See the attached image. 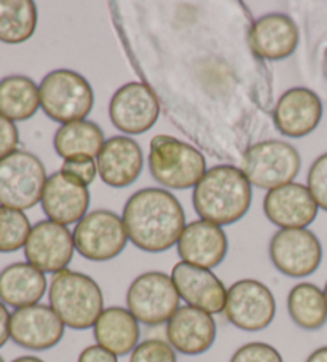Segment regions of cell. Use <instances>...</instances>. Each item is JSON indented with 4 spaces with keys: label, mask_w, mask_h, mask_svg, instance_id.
<instances>
[{
    "label": "cell",
    "mask_w": 327,
    "mask_h": 362,
    "mask_svg": "<svg viewBox=\"0 0 327 362\" xmlns=\"http://www.w3.org/2000/svg\"><path fill=\"white\" fill-rule=\"evenodd\" d=\"M122 219L130 241L144 252H166L179 243L185 212L179 199L165 189L137 190L123 208Z\"/></svg>",
    "instance_id": "obj_1"
},
{
    "label": "cell",
    "mask_w": 327,
    "mask_h": 362,
    "mask_svg": "<svg viewBox=\"0 0 327 362\" xmlns=\"http://www.w3.org/2000/svg\"><path fill=\"white\" fill-rule=\"evenodd\" d=\"M193 208L201 221L231 226L241 221L253 202V185L241 168L219 165L207 170L193 189Z\"/></svg>",
    "instance_id": "obj_2"
},
{
    "label": "cell",
    "mask_w": 327,
    "mask_h": 362,
    "mask_svg": "<svg viewBox=\"0 0 327 362\" xmlns=\"http://www.w3.org/2000/svg\"><path fill=\"white\" fill-rule=\"evenodd\" d=\"M48 300L66 327L74 330L94 327L105 310L103 289L96 281L69 268L53 274L48 287Z\"/></svg>",
    "instance_id": "obj_3"
},
{
    "label": "cell",
    "mask_w": 327,
    "mask_h": 362,
    "mask_svg": "<svg viewBox=\"0 0 327 362\" xmlns=\"http://www.w3.org/2000/svg\"><path fill=\"white\" fill-rule=\"evenodd\" d=\"M149 170L163 187L195 189L206 174V158L198 148L173 136L159 134L150 141Z\"/></svg>",
    "instance_id": "obj_4"
},
{
    "label": "cell",
    "mask_w": 327,
    "mask_h": 362,
    "mask_svg": "<svg viewBox=\"0 0 327 362\" xmlns=\"http://www.w3.org/2000/svg\"><path fill=\"white\" fill-rule=\"evenodd\" d=\"M40 107L56 123L86 120L94 105V93L88 80L71 69L47 74L39 85Z\"/></svg>",
    "instance_id": "obj_5"
},
{
    "label": "cell",
    "mask_w": 327,
    "mask_h": 362,
    "mask_svg": "<svg viewBox=\"0 0 327 362\" xmlns=\"http://www.w3.org/2000/svg\"><path fill=\"white\" fill-rule=\"evenodd\" d=\"M302 166L300 153L285 141H263L246 148L241 158V171L251 185L273 190L294 182Z\"/></svg>",
    "instance_id": "obj_6"
},
{
    "label": "cell",
    "mask_w": 327,
    "mask_h": 362,
    "mask_svg": "<svg viewBox=\"0 0 327 362\" xmlns=\"http://www.w3.org/2000/svg\"><path fill=\"white\" fill-rule=\"evenodd\" d=\"M47 170L37 155L16 151L0 161V206L26 211L42 202Z\"/></svg>",
    "instance_id": "obj_7"
},
{
    "label": "cell",
    "mask_w": 327,
    "mask_h": 362,
    "mask_svg": "<svg viewBox=\"0 0 327 362\" xmlns=\"http://www.w3.org/2000/svg\"><path fill=\"white\" fill-rule=\"evenodd\" d=\"M127 308L146 326L168 322L180 308V297L171 274L163 272L139 274L128 287Z\"/></svg>",
    "instance_id": "obj_8"
},
{
    "label": "cell",
    "mask_w": 327,
    "mask_h": 362,
    "mask_svg": "<svg viewBox=\"0 0 327 362\" xmlns=\"http://www.w3.org/2000/svg\"><path fill=\"white\" fill-rule=\"evenodd\" d=\"M72 235L75 251L91 262L114 260L130 241L122 217L107 209L88 212Z\"/></svg>",
    "instance_id": "obj_9"
},
{
    "label": "cell",
    "mask_w": 327,
    "mask_h": 362,
    "mask_svg": "<svg viewBox=\"0 0 327 362\" xmlns=\"http://www.w3.org/2000/svg\"><path fill=\"white\" fill-rule=\"evenodd\" d=\"M224 315L238 329L260 332L275 320L276 300L273 292L257 279L236 281L227 291Z\"/></svg>",
    "instance_id": "obj_10"
},
{
    "label": "cell",
    "mask_w": 327,
    "mask_h": 362,
    "mask_svg": "<svg viewBox=\"0 0 327 362\" xmlns=\"http://www.w3.org/2000/svg\"><path fill=\"white\" fill-rule=\"evenodd\" d=\"M270 260L289 278H306L318 270L323 246L318 236L306 228H280L268 246Z\"/></svg>",
    "instance_id": "obj_11"
},
{
    "label": "cell",
    "mask_w": 327,
    "mask_h": 362,
    "mask_svg": "<svg viewBox=\"0 0 327 362\" xmlns=\"http://www.w3.org/2000/svg\"><path fill=\"white\" fill-rule=\"evenodd\" d=\"M114 127L125 134H144L155 127L160 117L159 98L149 85L130 82L118 88L109 104Z\"/></svg>",
    "instance_id": "obj_12"
},
{
    "label": "cell",
    "mask_w": 327,
    "mask_h": 362,
    "mask_svg": "<svg viewBox=\"0 0 327 362\" xmlns=\"http://www.w3.org/2000/svg\"><path fill=\"white\" fill-rule=\"evenodd\" d=\"M74 235L67 226L50 219L37 222L24 246L26 262L43 273L56 274L67 270L74 259Z\"/></svg>",
    "instance_id": "obj_13"
},
{
    "label": "cell",
    "mask_w": 327,
    "mask_h": 362,
    "mask_svg": "<svg viewBox=\"0 0 327 362\" xmlns=\"http://www.w3.org/2000/svg\"><path fill=\"white\" fill-rule=\"evenodd\" d=\"M66 324L50 305L13 310L10 320V340L29 351H47L62 340Z\"/></svg>",
    "instance_id": "obj_14"
},
{
    "label": "cell",
    "mask_w": 327,
    "mask_h": 362,
    "mask_svg": "<svg viewBox=\"0 0 327 362\" xmlns=\"http://www.w3.org/2000/svg\"><path fill=\"white\" fill-rule=\"evenodd\" d=\"M90 189L64 171L48 177L42 195V209L50 221L72 226L79 223L90 209Z\"/></svg>",
    "instance_id": "obj_15"
},
{
    "label": "cell",
    "mask_w": 327,
    "mask_h": 362,
    "mask_svg": "<svg viewBox=\"0 0 327 362\" xmlns=\"http://www.w3.org/2000/svg\"><path fill=\"white\" fill-rule=\"evenodd\" d=\"M171 279L180 300H184L188 307L207 311L211 315L224 313L229 289L212 270L180 260L173 267Z\"/></svg>",
    "instance_id": "obj_16"
},
{
    "label": "cell",
    "mask_w": 327,
    "mask_h": 362,
    "mask_svg": "<svg viewBox=\"0 0 327 362\" xmlns=\"http://www.w3.org/2000/svg\"><path fill=\"white\" fill-rule=\"evenodd\" d=\"M323 118L319 96L305 86H295L282 95L273 110V122L282 136L300 139L311 134Z\"/></svg>",
    "instance_id": "obj_17"
},
{
    "label": "cell",
    "mask_w": 327,
    "mask_h": 362,
    "mask_svg": "<svg viewBox=\"0 0 327 362\" xmlns=\"http://www.w3.org/2000/svg\"><path fill=\"white\" fill-rule=\"evenodd\" d=\"M217 339V324L207 311L180 307L166 322V341L185 356H200L212 348Z\"/></svg>",
    "instance_id": "obj_18"
},
{
    "label": "cell",
    "mask_w": 327,
    "mask_h": 362,
    "mask_svg": "<svg viewBox=\"0 0 327 362\" xmlns=\"http://www.w3.org/2000/svg\"><path fill=\"white\" fill-rule=\"evenodd\" d=\"M318 204L308 187L291 182L268 190L263 198V212L280 228H306L318 216Z\"/></svg>",
    "instance_id": "obj_19"
},
{
    "label": "cell",
    "mask_w": 327,
    "mask_h": 362,
    "mask_svg": "<svg viewBox=\"0 0 327 362\" xmlns=\"http://www.w3.org/2000/svg\"><path fill=\"white\" fill-rule=\"evenodd\" d=\"M98 176L105 185L125 189L139 179L144 168V153L133 137L114 136L107 139L96 158Z\"/></svg>",
    "instance_id": "obj_20"
},
{
    "label": "cell",
    "mask_w": 327,
    "mask_h": 362,
    "mask_svg": "<svg viewBox=\"0 0 327 362\" xmlns=\"http://www.w3.org/2000/svg\"><path fill=\"white\" fill-rule=\"evenodd\" d=\"M182 262L212 270L222 264L229 254V238L224 228L207 221L187 223L178 243Z\"/></svg>",
    "instance_id": "obj_21"
},
{
    "label": "cell",
    "mask_w": 327,
    "mask_h": 362,
    "mask_svg": "<svg viewBox=\"0 0 327 362\" xmlns=\"http://www.w3.org/2000/svg\"><path fill=\"white\" fill-rule=\"evenodd\" d=\"M249 47L259 59L282 61L299 47V28L291 16L268 13L254 21L249 30Z\"/></svg>",
    "instance_id": "obj_22"
},
{
    "label": "cell",
    "mask_w": 327,
    "mask_h": 362,
    "mask_svg": "<svg viewBox=\"0 0 327 362\" xmlns=\"http://www.w3.org/2000/svg\"><path fill=\"white\" fill-rule=\"evenodd\" d=\"M48 291L45 273L29 262H15L0 272V302L18 310L39 303Z\"/></svg>",
    "instance_id": "obj_23"
},
{
    "label": "cell",
    "mask_w": 327,
    "mask_h": 362,
    "mask_svg": "<svg viewBox=\"0 0 327 362\" xmlns=\"http://www.w3.org/2000/svg\"><path fill=\"white\" fill-rule=\"evenodd\" d=\"M139 324L128 308L109 307L94 324V340L115 356L131 354L141 343Z\"/></svg>",
    "instance_id": "obj_24"
},
{
    "label": "cell",
    "mask_w": 327,
    "mask_h": 362,
    "mask_svg": "<svg viewBox=\"0 0 327 362\" xmlns=\"http://www.w3.org/2000/svg\"><path fill=\"white\" fill-rule=\"evenodd\" d=\"M104 144V131L90 120L61 124L53 137L54 151L62 160L98 158Z\"/></svg>",
    "instance_id": "obj_25"
},
{
    "label": "cell",
    "mask_w": 327,
    "mask_h": 362,
    "mask_svg": "<svg viewBox=\"0 0 327 362\" xmlns=\"http://www.w3.org/2000/svg\"><path fill=\"white\" fill-rule=\"evenodd\" d=\"M40 109V90L26 76H8L0 80V115L11 122H26Z\"/></svg>",
    "instance_id": "obj_26"
},
{
    "label": "cell",
    "mask_w": 327,
    "mask_h": 362,
    "mask_svg": "<svg viewBox=\"0 0 327 362\" xmlns=\"http://www.w3.org/2000/svg\"><path fill=\"white\" fill-rule=\"evenodd\" d=\"M287 311L295 326L318 330L327 322L324 291L313 283L295 284L287 296Z\"/></svg>",
    "instance_id": "obj_27"
},
{
    "label": "cell",
    "mask_w": 327,
    "mask_h": 362,
    "mask_svg": "<svg viewBox=\"0 0 327 362\" xmlns=\"http://www.w3.org/2000/svg\"><path fill=\"white\" fill-rule=\"evenodd\" d=\"M39 13L33 0H0V42H28L34 35Z\"/></svg>",
    "instance_id": "obj_28"
},
{
    "label": "cell",
    "mask_w": 327,
    "mask_h": 362,
    "mask_svg": "<svg viewBox=\"0 0 327 362\" xmlns=\"http://www.w3.org/2000/svg\"><path fill=\"white\" fill-rule=\"evenodd\" d=\"M33 226L20 209L0 206V254L16 252L26 246Z\"/></svg>",
    "instance_id": "obj_29"
},
{
    "label": "cell",
    "mask_w": 327,
    "mask_h": 362,
    "mask_svg": "<svg viewBox=\"0 0 327 362\" xmlns=\"http://www.w3.org/2000/svg\"><path fill=\"white\" fill-rule=\"evenodd\" d=\"M130 362H178L176 349L168 341L160 339H149L141 341L133 353Z\"/></svg>",
    "instance_id": "obj_30"
},
{
    "label": "cell",
    "mask_w": 327,
    "mask_h": 362,
    "mask_svg": "<svg viewBox=\"0 0 327 362\" xmlns=\"http://www.w3.org/2000/svg\"><path fill=\"white\" fill-rule=\"evenodd\" d=\"M308 190L316 202L318 208L327 212V153L313 161V165L308 171Z\"/></svg>",
    "instance_id": "obj_31"
},
{
    "label": "cell",
    "mask_w": 327,
    "mask_h": 362,
    "mask_svg": "<svg viewBox=\"0 0 327 362\" xmlns=\"http://www.w3.org/2000/svg\"><path fill=\"white\" fill-rule=\"evenodd\" d=\"M230 362H285L275 346L263 341H251L236 349Z\"/></svg>",
    "instance_id": "obj_32"
},
{
    "label": "cell",
    "mask_w": 327,
    "mask_h": 362,
    "mask_svg": "<svg viewBox=\"0 0 327 362\" xmlns=\"http://www.w3.org/2000/svg\"><path fill=\"white\" fill-rule=\"evenodd\" d=\"M61 171L71 174V176L77 177L85 185L90 187L98 176V165L94 158H72L64 160Z\"/></svg>",
    "instance_id": "obj_33"
},
{
    "label": "cell",
    "mask_w": 327,
    "mask_h": 362,
    "mask_svg": "<svg viewBox=\"0 0 327 362\" xmlns=\"http://www.w3.org/2000/svg\"><path fill=\"white\" fill-rule=\"evenodd\" d=\"M20 146V131L15 122L0 115V161L10 157Z\"/></svg>",
    "instance_id": "obj_34"
},
{
    "label": "cell",
    "mask_w": 327,
    "mask_h": 362,
    "mask_svg": "<svg viewBox=\"0 0 327 362\" xmlns=\"http://www.w3.org/2000/svg\"><path fill=\"white\" fill-rule=\"evenodd\" d=\"M77 362H118V356L101 345H90L79 354Z\"/></svg>",
    "instance_id": "obj_35"
},
{
    "label": "cell",
    "mask_w": 327,
    "mask_h": 362,
    "mask_svg": "<svg viewBox=\"0 0 327 362\" xmlns=\"http://www.w3.org/2000/svg\"><path fill=\"white\" fill-rule=\"evenodd\" d=\"M10 320L11 313L8 307L0 302V348H4L5 343L10 340Z\"/></svg>",
    "instance_id": "obj_36"
},
{
    "label": "cell",
    "mask_w": 327,
    "mask_h": 362,
    "mask_svg": "<svg viewBox=\"0 0 327 362\" xmlns=\"http://www.w3.org/2000/svg\"><path fill=\"white\" fill-rule=\"evenodd\" d=\"M305 362H327V346H321L308 356Z\"/></svg>",
    "instance_id": "obj_37"
},
{
    "label": "cell",
    "mask_w": 327,
    "mask_h": 362,
    "mask_svg": "<svg viewBox=\"0 0 327 362\" xmlns=\"http://www.w3.org/2000/svg\"><path fill=\"white\" fill-rule=\"evenodd\" d=\"M11 362H45V361L37 358V356H20V358H16Z\"/></svg>",
    "instance_id": "obj_38"
},
{
    "label": "cell",
    "mask_w": 327,
    "mask_h": 362,
    "mask_svg": "<svg viewBox=\"0 0 327 362\" xmlns=\"http://www.w3.org/2000/svg\"><path fill=\"white\" fill-rule=\"evenodd\" d=\"M324 66H326V72H327V49H326V54H324Z\"/></svg>",
    "instance_id": "obj_39"
},
{
    "label": "cell",
    "mask_w": 327,
    "mask_h": 362,
    "mask_svg": "<svg viewBox=\"0 0 327 362\" xmlns=\"http://www.w3.org/2000/svg\"><path fill=\"white\" fill-rule=\"evenodd\" d=\"M324 297H326V303H327V283L324 286Z\"/></svg>",
    "instance_id": "obj_40"
},
{
    "label": "cell",
    "mask_w": 327,
    "mask_h": 362,
    "mask_svg": "<svg viewBox=\"0 0 327 362\" xmlns=\"http://www.w3.org/2000/svg\"><path fill=\"white\" fill-rule=\"evenodd\" d=\"M0 362H5V361H4V358H2V356H0Z\"/></svg>",
    "instance_id": "obj_41"
}]
</instances>
